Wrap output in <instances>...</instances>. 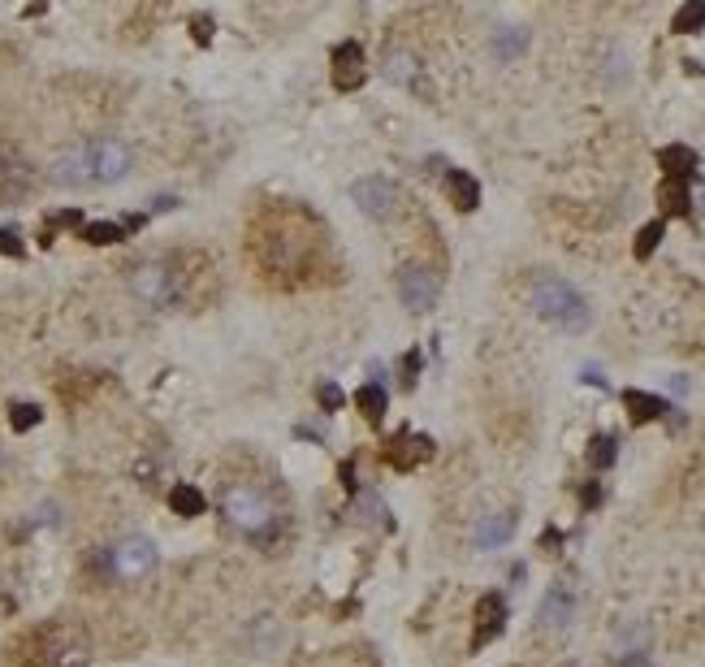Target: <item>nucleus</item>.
Here are the masks:
<instances>
[{
  "instance_id": "6e6552de",
  "label": "nucleus",
  "mask_w": 705,
  "mask_h": 667,
  "mask_svg": "<svg viewBox=\"0 0 705 667\" xmlns=\"http://www.w3.org/2000/svg\"><path fill=\"white\" fill-rule=\"evenodd\" d=\"M156 567V542L152 537H126L121 546H113V577H148Z\"/></svg>"
},
{
  "instance_id": "f03ea898",
  "label": "nucleus",
  "mask_w": 705,
  "mask_h": 667,
  "mask_svg": "<svg viewBox=\"0 0 705 667\" xmlns=\"http://www.w3.org/2000/svg\"><path fill=\"white\" fill-rule=\"evenodd\" d=\"M131 174V148L121 139H87L74 148L57 152L48 178L57 186H109Z\"/></svg>"
},
{
  "instance_id": "a878e982",
  "label": "nucleus",
  "mask_w": 705,
  "mask_h": 667,
  "mask_svg": "<svg viewBox=\"0 0 705 667\" xmlns=\"http://www.w3.org/2000/svg\"><path fill=\"white\" fill-rule=\"evenodd\" d=\"M39 420H44V408H35V403H14V408H9V425H14L17 434L35 429Z\"/></svg>"
},
{
  "instance_id": "bb28decb",
  "label": "nucleus",
  "mask_w": 705,
  "mask_h": 667,
  "mask_svg": "<svg viewBox=\"0 0 705 667\" xmlns=\"http://www.w3.org/2000/svg\"><path fill=\"white\" fill-rule=\"evenodd\" d=\"M662 234H667V226H662V221H649V226H645V230L637 234V260H649V256H654V248L658 243H662Z\"/></svg>"
},
{
  "instance_id": "4be33fe9",
  "label": "nucleus",
  "mask_w": 705,
  "mask_h": 667,
  "mask_svg": "<svg viewBox=\"0 0 705 667\" xmlns=\"http://www.w3.org/2000/svg\"><path fill=\"white\" fill-rule=\"evenodd\" d=\"M385 74H390L394 83L416 87V79H420V61H416L411 52H390V57H385Z\"/></svg>"
},
{
  "instance_id": "4468645a",
  "label": "nucleus",
  "mask_w": 705,
  "mask_h": 667,
  "mask_svg": "<svg viewBox=\"0 0 705 667\" xmlns=\"http://www.w3.org/2000/svg\"><path fill=\"white\" fill-rule=\"evenodd\" d=\"M658 165L667 169L671 183H689L692 174H697V152L684 148V143H667V148L658 152Z\"/></svg>"
},
{
  "instance_id": "9b49d317",
  "label": "nucleus",
  "mask_w": 705,
  "mask_h": 667,
  "mask_svg": "<svg viewBox=\"0 0 705 667\" xmlns=\"http://www.w3.org/2000/svg\"><path fill=\"white\" fill-rule=\"evenodd\" d=\"M351 200L360 204L368 217H390L403 196H398V186L390 178H360V183L351 186Z\"/></svg>"
},
{
  "instance_id": "2eb2a0df",
  "label": "nucleus",
  "mask_w": 705,
  "mask_h": 667,
  "mask_svg": "<svg viewBox=\"0 0 705 667\" xmlns=\"http://www.w3.org/2000/svg\"><path fill=\"white\" fill-rule=\"evenodd\" d=\"M446 196H450V204H455L459 213H472L476 204H480V183H476L468 169H450V174H446Z\"/></svg>"
},
{
  "instance_id": "2f4dec72",
  "label": "nucleus",
  "mask_w": 705,
  "mask_h": 667,
  "mask_svg": "<svg viewBox=\"0 0 705 667\" xmlns=\"http://www.w3.org/2000/svg\"><path fill=\"white\" fill-rule=\"evenodd\" d=\"M615 667H654V663H649V654H645V651H632V654H624Z\"/></svg>"
},
{
  "instance_id": "f257e3e1",
  "label": "nucleus",
  "mask_w": 705,
  "mask_h": 667,
  "mask_svg": "<svg viewBox=\"0 0 705 667\" xmlns=\"http://www.w3.org/2000/svg\"><path fill=\"white\" fill-rule=\"evenodd\" d=\"M91 663V637L74 619H48L31 633H22L9 646L5 667H87Z\"/></svg>"
},
{
  "instance_id": "5701e85b",
  "label": "nucleus",
  "mask_w": 705,
  "mask_h": 667,
  "mask_svg": "<svg viewBox=\"0 0 705 667\" xmlns=\"http://www.w3.org/2000/svg\"><path fill=\"white\" fill-rule=\"evenodd\" d=\"M82 238H87L91 248H109V243H121V238H126V226H117V221H87V226H82Z\"/></svg>"
},
{
  "instance_id": "423d86ee",
  "label": "nucleus",
  "mask_w": 705,
  "mask_h": 667,
  "mask_svg": "<svg viewBox=\"0 0 705 667\" xmlns=\"http://www.w3.org/2000/svg\"><path fill=\"white\" fill-rule=\"evenodd\" d=\"M437 273L425 265H403L398 269V300H403V308H411V312H428L433 303H437Z\"/></svg>"
},
{
  "instance_id": "412c9836",
  "label": "nucleus",
  "mask_w": 705,
  "mask_h": 667,
  "mask_svg": "<svg viewBox=\"0 0 705 667\" xmlns=\"http://www.w3.org/2000/svg\"><path fill=\"white\" fill-rule=\"evenodd\" d=\"M658 200H662V213H671V217H689L692 213V200H689V186L684 183H662V191H658Z\"/></svg>"
},
{
  "instance_id": "39448f33",
  "label": "nucleus",
  "mask_w": 705,
  "mask_h": 667,
  "mask_svg": "<svg viewBox=\"0 0 705 667\" xmlns=\"http://www.w3.org/2000/svg\"><path fill=\"white\" fill-rule=\"evenodd\" d=\"M131 291H134V300L148 303V308H174L186 295L182 273L174 260H148V265H139L131 273Z\"/></svg>"
},
{
  "instance_id": "393cba45",
  "label": "nucleus",
  "mask_w": 705,
  "mask_h": 667,
  "mask_svg": "<svg viewBox=\"0 0 705 667\" xmlns=\"http://www.w3.org/2000/svg\"><path fill=\"white\" fill-rule=\"evenodd\" d=\"M679 35H697L705 26V0H692V5H684L679 14H675V22H671Z\"/></svg>"
},
{
  "instance_id": "72a5a7b5",
  "label": "nucleus",
  "mask_w": 705,
  "mask_h": 667,
  "mask_svg": "<svg viewBox=\"0 0 705 667\" xmlns=\"http://www.w3.org/2000/svg\"><path fill=\"white\" fill-rule=\"evenodd\" d=\"M342 485L346 490H355V464H351V460L342 464Z\"/></svg>"
},
{
  "instance_id": "a211bd4d",
  "label": "nucleus",
  "mask_w": 705,
  "mask_h": 667,
  "mask_svg": "<svg viewBox=\"0 0 705 667\" xmlns=\"http://www.w3.org/2000/svg\"><path fill=\"white\" fill-rule=\"evenodd\" d=\"M355 403H360V412L368 417V425H381L385 408H390V395H385V386L381 382H363V390L355 395Z\"/></svg>"
},
{
  "instance_id": "20e7f679",
  "label": "nucleus",
  "mask_w": 705,
  "mask_h": 667,
  "mask_svg": "<svg viewBox=\"0 0 705 667\" xmlns=\"http://www.w3.org/2000/svg\"><path fill=\"white\" fill-rule=\"evenodd\" d=\"M221 512L247 537H273V529H278V507H273V499L264 494L260 485H234L230 494L221 499Z\"/></svg>"
},
{
  "instance_id": "7c9ffc66",
  "label": "nucleus",
  "mask_w": 705,
  "mask_h": 667,
  "mask_svg": "<svg viewBox=\"0 0 705 667\" xmlns=\"http://www.w3.org/2000/svg\"><path fill=\"white\" fill-rule=\"evenodd\" d=\"M191 35H195V44H213V17H195Z\"/></svg>"
},
{
  "instance_id": "7ed1b4c3",
  "label": "nucleus",
  "mask_w": 705,
  "mask_h": 667,
  "mask_svg": "<svg viewBox=\"0 0 705 667\" xmlns=\"http://www.w3.org/2000/svg\"><path fill=\"white\" fill-rule=\"evenodd\" d=\"M532 308H537V317L558 325V330L567 334H580L589 330V300L575 291L572 282H563V278H537L532 282Z\"/></svg>"
},
{
  "instance_id": "cd10ccee",
  "label": "nucleus",
  "mask_w": 705,
  "mask_h": 667,
  "mask_svg": "<svg viewBox=\"0 0 705 667\" xmlns=\"http://www.w3.org/2000/svg\"><path fill=\"white\" fill-rule=\"evenodd\" d=\"M316 403H321V412H338V408L346 403V395L333 382H321L316 386Z\"/></svg>"
},
{
  "instance_id": "0eeeda50",
  "label": "nucleus",
  "mask_w": 705,
  "mask_h": 667,
  "mask_svg": "<svg viewBox=\"0 0 705 667\" xmlns=\"http://www.w3.org/2000/svg\"><path fill=\"white\" fill-rule=\"evenodd\" d=\"M329 74H333V87H338V91H360L363 87V79H368V61H363V48L355 44V39H346V44L333 48V57H329Z\"/></svg>"
},
{
  "instance_id": "f8f14e48",
  "label": "nucleus",
  "mask_w": 705,
  "mask_h": 667,
  "mask_svg": "<svg viewBox=\"0 0 705 667\" xmlns=\"http://www.w3.org/2000/svg\"><path fill=\"white\" fill-rule=\"evenodd\" d=\"M385 460H390V468H398V472H411L416 464H425V460H433V438L428 434H394L390 442H385Z\"/></svg>"
},
{
  "instance_id": "6ab92c4d",
  "label": "nucleus",
  "mask_w": 705,
  "mask_h": 667,
  "mask_svg": "<svg viewBox=\"0 0 705 667\" xmlns=\"http://www.w3.org/2000/svg\"><path fill=\"white\" fill-rule=\"evenodd\" d=\"M169 507H174L178 516H204L208 503H204V494H199L191 482H178L174 490H169Z\"/></svg>"
},
{
  "instance_id": "c85d7f7f",
  "label": "nucleus",
  "mask_w": 705,
  "mask_h": 667,
  "mask_svg": "<svg viewBox=\"0 0 705 667\" xmlns=\"http://www.w3.org/2000/svg\"><path fill=\"white\" fill-rule=\"evenodd\" d=\"M22 234L17 230H0V256H22Z\"/></svg>"
},
{
  "instance_id": "9d476101",
  "label": "nucleus",
  "mask_w": 705,
  "mask_h": 667,
  "mask_svg": "<svg viewBox=\"0 0 705 667\" xmlns=\"http://www.w3.org/2000/svg\"><path fill=\"white\" fill-rule=\"evenodd\" d=\"M31 183H35L31 161L17 152V143L0 139V196L17 200V196H26V191H31Z\"/></svg>"
},
{
  "instance_id": "1a4fd4ad",
  "label": "nucleus",
  "mask_w": 705,
  "mask_h": 667,
  "mask_svg": "<svg viewBox=\"0 0 705 667\" xmlns=\"http://www.w3.org/2000/svg\"><path fill=\"white\" fill-rule=\"evenodd\" d=\"M572 619H575V589L567 581H554L545 589L542 607H537V624H542L545 633H563Z\"/></svg>"
},
{
  "instance_id": "c756f323",
  "label": "nucleus",
  "mask_w": 705,
  "mask_h": 667,
  "mask_svg": "<svg viewBox=\"0 0 705 667\" xmlns=\"http://www.w3.org/2000/svg\"><path fill=\"white\" fill-rule=\"evenodd\" d=\"M416 373H420V351H407V360H403V386H416Z\"/></svg>"
},
{
  "instance_id": "ddd939ff",
  "label": "nucleus",
  "mask_w": 705,
  "mask_h": 667,
  "mask_svg": "<svg viewBox=\"0 0 705 667\" xmlns=\"http://www.w3.org/2000/svg\"><path fill=\"white\" fill-rule=\"evenodd\" d=\"M502 624H507V598L502 594H485V598L476 602V637H472L476 651L502 633Z\"/></svg>"
},
{
  "instance_id": "f3484780",
  "label": "nucleus",
  "mask_w": 705,
  "mask_h": 667,
  "mask_svg": "<svg viewBox=\"0 0 705 667\" xmlns=\"http://www.w3.org/2000/svg\"><path fill=\"white\" fill-rule=\"evenodd\" d=\"M624 408L632 412V420L637 425H645V420H662L671 408H667V399H658V395H645V390H624Z\"/></svg>"
},
{
  "instance_id": "dca6fc26",
  "label": "nucleus",
  "mask_w": 705,
  "mask_h": 667,
  "mask_svg": "<svg viewBox=\"0 0 705 667\" xmlns=\"http://www.w3.org/2000/svg\"><path fill=\"white\" fill-rule=\"evenodd\" d=\"M510 534H515V516L510 512H493V516H485L476 524V546L480 551H498Z\"/></svg>"
},
{
  "instance_id": "473e14b6",
  "label": "nucleus",
  "mask_w": 705,
  "mask_h": 667,
  "mask_svg": "<svg viewBox=\"0 0 705 667\" xmlns=\"http://www.w3.org/2000/svg\"><path fill=\"white\" fill-rule=\"evenodd\" d=\"M602 503V490L597 485H584V507H597Z\"/></svg>"
},
{
  "instance_id": "aec40b11",
  "label": "nucleus",
  "mask_w": 705,
  "mask_h": 667,
  "mask_svg": "<svg viewBox=\"0 0 705 667\" xmlns=\"http://www.w3.org/2000/svg\"><path fill=\"white\" fill-rule=\"evenodd\" d=\"M524 48H528V31H524V26H498V31H493V52H498L502 61H515Z\"/></svg>"
},
{
  "instance_id": "b1692460",
  "label": "nucleus",
  "mask_w": 705,
  "mask_h": 667,
  "mask_svg": "<svg viewBox=\"0 0 705 667\" xmlns=\"http://www.w3.org/2000/svg\"><path fill=\"white\" fill-rule=\"evenodd\" d=\"M615 455H619V442H615V434H597V438L589 442V468H597V472L615 464Z\"/></svg>"
}]
</instances>
